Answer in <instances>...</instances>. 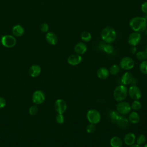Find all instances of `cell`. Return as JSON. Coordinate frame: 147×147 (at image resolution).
I'll return each mask as SVG.
<instances>
[{"label":"cell","instance_id":"cell-19","mask_svg":"<svg viewBox=\"0 0 147 147\" xmlns=\"http://www.w3.org/2000/svg\"><path fill=\"white\" fill-rule=\"evenodd\" d=\"M97 76L100 79H106L109 76V71L105 67H100L97 71Z\"/></svg>","mask_w":147,"mask_h":147},{"label":"cell","instance_id":"cell-21","mask_svg":"<svg viewBox=\"0 0 147 147\" xmlns=\"http://www.w3.org/2000/svg\"><path fill=\"white\" fill-rule=\"evenodd\" d=\"M128 119H129V122H131V123L137 124L140 122V115L137 113L133 111L129 114V117H128Z\"/></svg>","mask_w":147,"mask_h":147},{"label":"cell","instance_id":"cell-34","mask_svg":"<svg viewBox=\"0 0 147 147\" xmlns=\"http://www.w3.org/2000/svg\"><path fill=\"white\" fill-rule=\"evenodd\" d=\"M48 29H49V26L48 25L47 23H42L41 25H40V30L43 32V33H46L48 32Z\"/></svg>","mask_w":147,"mask_h":147},{"label":"cell","instance_id":"cell-7","mask_svg":"<svg viewBox=\"0 0 147 147\" xmlns=\"http://www.w3.org/2000/svg\"><path fill=\"white\" fill-rule=\"evenodd\" d=\"M135 63L132 58L129 56L123 57L120 61V67L125 70L132 69L134 66Z\"/></svg>","mask_w":147,"mask_h":147},{"label":"cell","instance_id":"cell-18","mask_svg":"<svg viewBox=\"0 0 147 147\" xmlns=\"http://www.w3.org/2000/svg\"><path fill=\"white\" fill-rule=\"evenodd\" d=\"M133 77L130 72H126L123 74L121 78V82L123 85H128L132 83Z\"/></svg>","mask_w":147,"mask_h":147},{"label":"cell","instance_id":"cell-17","mask_svg":"<svg viewBox=\"0 0 147 147\" xmlns=\"http://www.w3.org/2000/svg\"><path fill=\"white\" fill-rule=\"evenodd\" d=\"M136 139V137L134 133H128L123 138V141L126 145L128 146H130L134 144Z\"/></svg>","mask_w":147,"mask_h":147},{"label":"cell","instance_id":"cell-2","mask_svg":"<svg viewBox=\"0 0 147 147\" xmlns=\"http://www.w3.org/2000/svg\"><path fill=\"white\" fill-rule=\"evenodd\" d=\"M100 36L102 40L106 44H111L117 38V33L111 26H106L101 32Z\"/></svg>","mask_w":147,"mask_h":147},{"label":"cell","instance_id":"cell-4","mask_svg":"<svg viewBox=\"0 0 147 147\" xmlns=\"http://www.w3.org/2000/svg\"><path fill=\"white\" fill-rule=\"evenodd\" d=\"M100 114L98 111L94 109L90 110L87 113V118L88 122L92 124H96L100 120Z\"/></svg>","mask_w":147,"mask_h":147},{"label":"cell","instance_id":"cell-31","mask_svg":"<svg viewBox=\"0 0 147 147\" xmlns=\"http://www.w3.org/2000/svg\"><path fill=\"white\" fill-rule=\"evenodd\" d=\"M96 130V127L94 124L90 123L86 127V131L88 134L94 133Z\"/></svg>","mask_w":147,"mask_h":147},{"label":"cell","instance_id":"cell-13","mask_svg":"<svg viewBox=\"0 0 147 147\" xmlns=\"http://www.w3.org/2000/svg\"><path fill=\"white\" fill-rule=\"evenodd\" d=\"M116 124L118 127L122 129H125L127 128L129 125V121L128 118H127L125 116L122 115H120V117L117 121Z\"/></svg>","mask_w":147,"mask_h":147},{"label":"cell","instance_id":"cell-6","mask_svg":"<svg viewBox=\"0 0 147 147\" xmlns=\"http://www.w3.org/2000/svg\"><path fill=\"white\" fill-rule=\"evenodd\" d=\"M117 111L121 115H126L129 114L131 111V106L126 102H119L116 106Z\"/></svg>","mask_w":147,"mask_h":147},{"label":"cell","instance_id":"cell-29","mask_svg":"<svg viewBox=\"0 0 147 147\" xmlns=\"http://www.w3.org/2000/svg\"><path fill=\"white\" fill-rule=\"evenodd\" d=\"M140 70L144 74H147V60H144L140 64Z\"/></svg>","mask_w":147,"mask_h":147},{"label":"cell","instance_id":"cell-5","mask_svg":"<svg viewBox=\"0 0 147 147\" xmlns=\"http://www.w3.org/2000/svg\"><path fill=\"white\" fill-rule=\"evenodd\" d=\"M1 41L3 47L8 48L14 47L17 42L16 38L13 36L9 34H6L2 36Z\"/></svg>","mask_w":147,"mask_h":147},{"label":"cell","instance_id":"cell-27","mask_svg":"<svg viewBox=\"0 0 147 147\" xmlns=\"http://www.w3.org/2000/svg\"><path fill=\"white\" fill-rule=\"evenodd\" d=\"M142 107V104L138 100H134L131 105V108L136 111L139 110Z\"/></svg>","mask_w":147,"mask_h":147},{"label":"cell","instance_id":"cell-10","mask_svg":"<svg viewBox=\"0 0 147 147\" xmlns=\"http://www.w3.org/2000/svg\"><path fill=\"white\" fill-rule=\"evenodd\" d=\"M54 107L56 111L58 114H63L67 108V103L64 100L62 99H57L54 104Z\"/></svg>","mask_w":147,"mask_h":147},{"label":"cell","instance_id":"cell-9","mask_svg":"<svg viewBox=\"0 0 147 147\" xmlns=\"http://www.w3.org/2000/svg\"><path fill=\"white\" fill-rule=\"evenodd\" d=\"M128 94L130 97L134 100H138L142 96V92L141 90L136 86H131L128 90Z\"/></svg>","mask_w":147,"mask_h":147},{"label":"cell","instance_id":"cell-33","mask_svg":"<svg viewBox=\"0 0 147 147\" xmlns=\"http://www.w3.org/2000/svg\"><path fill=\"white\" fill-rule=\"evenodd\" d=\"M56 121L59 124H63L64 122L65 118L62 114H58L56 117Z\"/></svg>","mask_w":147,"mask_h":147},{"label":"cell","instance_id":"cell-12","mask_svg":"<svg viewBox=\"0 0 147 147\" xmlns=\"http://www.w3.org/2000/svg\"><path fill=\"white\" fill-rule=\"evenodd\" d=\"M82 60L83 59L81 55L75 53L71 55L68 56L67 59V62L69 64L71 65H76L80 64L82 62Z\"/></svg>","mask_w":147,"mask_h":147},{"label":"cell","instance_id":"cell-36","mask_svg":"<svg viewBox=\"0 0 147 147\" xmlns=\"http://www.w3.org/2000/svg\"><path fill=\"white\" fill-rule=\"evenodd\" d=\"M6 105V101L4 98L0 96V109H3Z\"/></svg>","mask_w":147,"mask_h":147},{"label":"cell","instance_id":"cell-15","mask_svg":"<svg viewBox=\"0 0 147 147\" xmlns=\"http://www.w3.org/2000/svg\"><path fill=\"white\" fill-rule=\"evenodd\" d=\"M45 39L48 43L51 45H55L58 42V38L57 35L52 32H47L45 35Z\"/></svg>","mask_w":147,"mask_h":147},{"label":"cell","instance_id":"cell-23","mask_svg":"<svg viewBox=\"0 0 147 147\" xmlns=\"http://www.w3.org/2000/svg\"><path fill=\"white\" fill-rule=\"evenodd\" d=\"M80 37L84 42H88L91 40V34L87 31H84L81 33Z\"/></svg>","mask_w":147,"mask_h":147},{"label":"cell","instance_id":"cell-22","mask_svg":"<svg viewBox=\"0 0 147 147\" xmlns=\"http://www.w3.org/2000/svg\"><path fill=\"white\" fill-rule=\"evenodd\" d=\"M110 145L111 147H122V141L119 137L114 136L110 140Z\"/></svg>","mask_w":147,"mask_h":147},{"label":"cell","instance_id":"cell-24","mask_svg":"<svg viewBox=\"0 0 147 147\" xmlns=\"http://www.w3.org/2000/svg\"><path fill=\"white\" fill-rule=\"evenodd\" d=\"M120 114L116 111H112L110 113V118L112 123H116L117 121L120 117Z\"/></svg>","mask_w":147,"mask_h":147},{"label":"cell","instance_id":"cell-25","mask_svg":"<svg viewBox=\"0 0 147 147\" xmlns=\"http://www.w3.org/2000/svg\"><path fill=\"white\" fill-rule=\"evenodd\" d=\"M120 72V67L117 64H114L111 65L109 69V72L113 75H117Z\"/></svg>","mask_w":147,"mask_h":147},{"label":"cell","instance_id":"cell-38","mask_svg":"<svg viewBox=\"0 0 147 147\" xmlns=\"http://www.w3.org/2000/svg\"><path fill=\"white\" fill-rule=\"evenodd\" d=\"M129 147H141V145H139L138 144H133L132 145H130Z\"/></svg>","mask_w":147,"mask_h":147},{"label":"cell","instance_id":"cell-11","mask_svg":"<svg viewBox=\"0 0 147 147\" xmlns=\"http://www.w3.org/2000/svg\"><path fill=\"white\" fill-rule=\"evenodd\" d=\"M141 40V36L140 34V33L133 32L131 33L127 39L128 43L131 46H136L138 45Z\"/></svg>","mask_w":147,"mask_h":147},{"label":"cell","instance_id":"cell-8","mask_svg":"<svg viewBox=\"0 0 147 147\" xmlns=\"http://www.w3.org/2000/svg\"><path fill=\"white\" fill-rule=\"evenodd\" d=\"M45 100L44 92L40 90L35 91L32 95V101L35 105H41Z\"/></svg>","mask_w":147,"mask_h":147},{"label":"cell","instance_id":"cell-37","mask_svg":"<svg viewBox=\"0 0 147 147\" xmlns=\"http://www.w3.org/2000/svg\"><path fill=\"white\" fill-rule=\"evenodd\" d=\"M130 52L132 54H135L137 53V48L136 46H131V48H130Z\"/></svg>","mask_w":147,"mask_h":147},{"label":"cell","instance_id":"cell-1","mask_svg":"<svg viewBox=\"0 0 147 147\" xmlns=\"http://www.w3.org/2000/svg\"><path fill=\"white\" fill-rule=\"evenodd\" d=\"M129 26L134 31L138 33L144 32L147 26V21L145 17L137 16L129 21Z\"/></svg>","mask_w":147,"mask_h":147},{"label":"cell","instance_id":"cell-30","mask_svg":"<svg viewBox=\"0 0 147 147\" xmlns=\"http://www.w3.org/2000/svg\"><path fill=\"white\" fill-rule=\"evenodd\" d=\"M136 142H137V144L139 145H141L145 144V142H146V137L144 134H140L139 135L137 139H136Z\"/></svg>","mask_w":147,"mask_h":147},{"label":"cell","instance_id":"cell-40","mask_svg":"<svg viewBox=\"0 0 147 147\" xmlns=\"http://www.w3.org/2000/svg\"><path fill=\"white\" fill-rule=\"evenodd\" d=\"M144 147H147V144H146L144 145Z\"/></svg>","mask_w":147,"mask_h":147},{"label":"cell","instance_id":"cell-28","mask_svg":"<svg viewBox=\"0 0 147 147\" xmlns=\"http://www.w3.org/2000/svg\"><path fill=\"white\" fill-rule=\"evenodd\" d=\"M103 50L106 53L111 54L114 51V47L110 44H106L104 45V46L103 47Z\"/></svg>","mask_w":147,"mask_h":147},{"label":"cell","instance_id":"cell-14","mask_svg":"<svg viewBox=\"0 0 147 147\" xmlns=\"http://www.w3.org/2000/svg\"><path fill=\"white\" fill-rule=\"evenodd\" d=\"M87 50V46L84 42H78L74 47V52L75 53L82 55Z\"/></svg>","mask_w":147,"mask_h":147},{"label":"cell","instance_id":"cell-35","mask_svg":"<svg viewBox=\"0 0 147 147\" xmlns=\"http://www.w3.org/2000/svg\"><path fill=\"white\" fill-rule=\"evenodd\" d=\"M141 9L144 13L147 14V1H145L142 3Z\"/></svg>","mask_w":147,"mask_h":147},{"label":"cell","instance_id":"cell-26","mask_svg":"<svg viewBox=\"0 0 147 147\" xmlns=\"http://www.w3.org/2000/svg\"><path fill=\"white\" fill-rule=\"evenodd\" d=\"M136 57L140 61H144L147 59V54L145 51H139L136 53Z\"/></svg>","mask_w":147,"mask_h":147},{"label":"cell","instance_id":"cell-3","mask_svg":"<svg viewBox=\"0 0 147 147\" xmlns=\"http://www.w3.org/2000/svg\"><path fill=\"white\" fill-rule=\"evenodd\" d=\"M128 90L124 85H119L117 86L113 92L114 99L117 102H121L125 100L127 95Z\"/></svg>","mask_w":147,"mask_h":147},{"label":"cell","instance_id":"cell-39","mask_svg":"<svg viewBox=\"0 0 147 147\" xmlns=\"http://www.w3.org/2000/svg\"><path fill=\"white\" fill-rule=\"evenodd\" d=\"M145 52H146V53L147 54V45H146V48H145Z\"/></svg>","mask_w":147,"mask_h":147},{"label":"cell","instance_id":"cell-16","mask_svg":"<svg viewBox=\"0 0 147 147\" xmlns=\"http://www.w3.org/2000/svg\"><path fill=\"white\" fill-rule=\"evenodd\" d=\"M41 72V68L39 65L34 64L30 67L29 69V75L33 77L36 78L38 76Z\"/></svg>","mask_w":147,"mask_h":147},{"label":"cell","instance_id":"cell-20","mask_svg":"<svg viewBox=\"0 0 147 147\" xmlns=\"http://www.w3.org/2000/svg\"><path fill=\"white\" fill-rule=\"evenodd\" d=\"M12 33L14 36L21 37L24 33V29L20 25H16L12 28Z\"/></svg>","mask_w":147,"mask_h":147},{"label":"cell","instance_id":"cell-32","mask_svg":"<svg viewBox=\"0 0 147 147\" xmlns=\"http://www.w3.org/2000/svg\"><path fill=\"white\" fill-rule=\"evenodd\" d=\"M29 114L31 115H35L38 113V107L36 105L31 106L29 109Z\"/></svg>","mask_w":147,"mask_h":147}]
</instances>
